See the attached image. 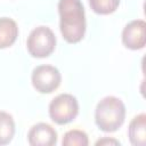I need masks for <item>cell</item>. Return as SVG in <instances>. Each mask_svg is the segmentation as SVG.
Segmentation results:
<instances>
[{"label": "cell", "mask_w": 146, "mask_h": 146, "mask_svg": "<svg viewBox=\"0 0 146 146\" xmlns=\"http://www.w3.org/2000/svg\"><path fill=\"white\" fill-rule=\"evenodd\" d=\"M59 29L68 43L80 42L86 33V15L81 0H59Z\"/></svg>", "instance_id": "obj_1"}, {"label": "cell", "mask_w": 146, "mask_h": 146, "mask_svg": "<svg viewBox=\"0 0 146 146\" xmlns=\"http://www.w3.org/2000/svg\"><path fill=\"white\" fill-rule=\"evenodd\" d=\"M15 135V122L13 116L0 111V145H7Z\"/></svg>", "instance_id": "obj_10"}, {"label": "cell", "mask_w": 146, "mask_h": 146, "mask_svg": "<svg viewBox=\"0 0 146 146\" xmlns=\"http://www.w3.org/2000/svg\"><path fill=\"white\" fill-rule=\"evenodd\" d=\"M27 140L31 146H54L57 144V132L50 124L40 122L30 129Z\"/></svg>", "instance_id": "obj_7"}, {"label": "cell", "mask_w": 146, "mask_h": 146, "mask_svg": "<svg viewBox=\"0 0 146 146\" xmlns=\"http://www.w3.org/2000/svg\"><path fill=\"white\" fill-rule=\"evenodd\" d=\"M56 42L57 40L52 30L41 25L30 32L26 40V48L32 57L44 58L52 54Z\"/></svg>", "instance_id": "obj_3"}, {"label": "cell", "mask_w": 146, "mask_h": 146, "mask_svg": "<svg viewBox=\"0 0 146 146\" xmlns=\"http://www.w3.org/2000/svg\"><path fill=\"white\" fill-rule=\"evenodd\" d=\"M31 80L36 91L50 94L59 87L62 75L58 68L52 65H40L33 70Z\"/></svg>", "instance_id": "obj_5"}, {"label": "cell", "mask_w": 146, "mask_h": 146, "mask_svg": "<svg viewBox=\"0 0 146 146\" xmlns=\"http://www.w3.org/2000/svg\"><path fill=\"white\" fill-rule=\"evenodd\" d=\"M89 5L96 14L108 15L117 9L120 0H89Z\"/></svg>", "instance_id": "obj_12"}, {"label": "cell", "mask_w": 146, "mask_h": 146, "mask_svg": "<svg viewBox=\"0 0 146 146\" xmlns=\"http://www.w3.org/2000/svg\"><path fill=\"white\" fill-rule=\"evenodd\" d=\"M146 23L143 19L131 21L122 31V42L123 44L131 50H139L145 47L146 36H145Z\"/></svg>", "instance_id": "obj_6"}, {"label": "cell", "mask_w": 146, "mask_h": 146, "mask_svg": "<svg viewBox=\"0 0 146 146\" xmlns=\"http://www.w3.org/2000/svg\"><path fill=\"white\" fill-rule=\"evenodd\" d=\"M96 145L97 146H99V145H120V141L116 139H113V138H103V139L97 140Z\"/></svg>", "instance_id": "obj_13"}, {"label": "cell", "mask_w": 146, "mask_h": 146, "mask_svg": "<svg viewBox=\"0 0 146 146\" xmlns=\"http://www.w3.org/2000/svg\"><path fill=\"white\" fill-rule=\"evenodd\" d=\"M129 140L133 146H145L146 144V114L140 113L135 116L128 129Z\"/></svg>", "instance_id": "obj_8"}, {"label": "cell", "mask_w": 146, "mask_h": 146, "mask_svg": "<svg viewBox=\"0 0 146 146\" xmlns=\"http://www.w3.org/2000/svg\"><path fill=\"white\" fill-rule=\"evenodd\" d=\"M17 36L18 27L16 22L9 17H0V49L13 46Z\"/></svg>", "instance_id": "obj_9"}, {"label": "cell", "mask_w": 146, "mask_h": 146, "mask_svg": "<svg viewBox=\"0 0 146 146\" xmlns=\"http://www.w3.org/2000/svg\"><path fill=\"white\" fill-rule=\"evenodd\" d=\"M125 119V106L123 102L114 96L100 99L95 110V122L104 132L119 130Z\"/></svg>", "instance_id": "obj_2"}, {"label": "cell", "mask_w": 146, "mask_h": 146, "mask_svg": "<svg viewBox=\"0 0 146 146\" xmlns=\"http://www.w3.org/2000/svg\"><path fill=\"white\" fill-rule=\"evenodd\" d=\"M62 144L63 146H87L89 144L88 135L82 130H70L64 135Z\"/></svg>", "instance_id": "obj_11"}, {"label": "cell", "mask_w": 146, "mask_h": 146, "mask_svg": "<svg viewBox=\"0 0 146 146\" xmlns=\"http://www.w3.org/2000/svg\"><path fill=\"white\" fill-rule=\"evenodd\" d=\"M79 113L78 99L71 94H60L49 104V116L59 125L72 122Z\"/></svg>", "instance_id": "obj_4"}]
</instances>
